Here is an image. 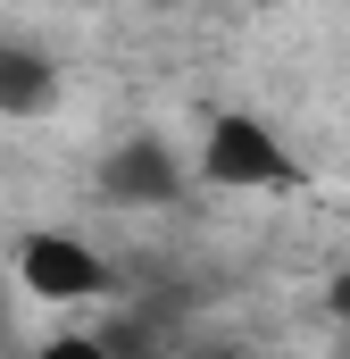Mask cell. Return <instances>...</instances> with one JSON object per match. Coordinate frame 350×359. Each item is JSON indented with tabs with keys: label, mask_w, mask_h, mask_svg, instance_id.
<instances>
[{
	"label": "cell",
	"mask_w": 350,
	"mask_h": 359,
	"mask_svg": "<svg viewBox=\"0 0 350 359\" xmlns=\"http://www.w3.org/2000/svg\"><path fill=\"white\" fill-rule=\"evenodd\" d=\"M200 176L259 192V184H292L300 168H292V151L267 134L259 117H217V126H209V151H200Z\"/></svg>",
	"instance_id": "1"
},
{
	"label": "cell",
	"mask_w": 350,
	"mask_h": 359,
	"mask_svg": "<svg viewBox=\"0 0 350 359\" xmlns=\"http://www.w3.org/2000/svg\"><path fill=\"white\" fill-rule=\"evenodd\" d=\"M17 284L42 292V301H92V292H108V268L76 234H25L17 243Z\"/></svg>",
	"instance_id": "2"
},
{
	"label": "cell",
	"mask_w": 350,
	"mask_h": 359,
	"mask_svg": "<svg viewBox=\"0 0 350 359\" xmlns=\"http://www.w3.org/2000/svg\"><path fill=\"white\" fill-rule=\"evenodd\" d=\"M100 192L117 201V209H159L183 192V168H175L167 142H150V134H134V142H117L108 159H100Z\"/></svg>",
	"instance_id": "3"
},
{
	"label": "cell",
	"mask_w": 350,
	"mask_h": 359,
	"mask_svg": "<svg viewBox=\"0 0 350 359\" xmlns=\"http://www.w3.org/2000/svg\"><path fill=\"white\" fill-rule=\"evenodd\" d=\"M59 100V67L25 42H0V117H42Z\"/></svg>",
	"instance_id": "4"
},
{
	"label": "cell",
	"mask_w": 350,
	"mask_h": 359,
	"mask_svg": "<svg viewBox=\"0 0 350 359\" xmlns=\"http://www.w3.org/2000/svg\"><path fill=\"white\" fill-rule=\"evenodd\" d=\"M34 359H117V351H108L100 334H59V343H42Z\"/></svg>",
	"instance_id": "5"
},
{
	"label": "cell",
	"mask_w": 350,
	"mask_h": 359,
	"mask_svg": "<svg viewBox=\"0 0 350 359\" xmlns=\"http://www.w3.org/2000/svg\"><path fill=\"white\" fill-rule=\"evenodd\" d=\"M192 359H242V351H192Z\"/></svg>",
	"instance_id": "6"
}]
</instances>
